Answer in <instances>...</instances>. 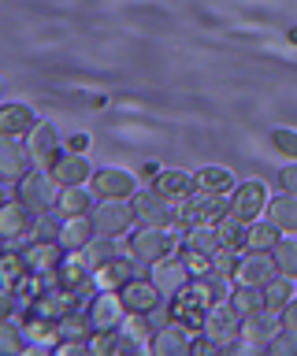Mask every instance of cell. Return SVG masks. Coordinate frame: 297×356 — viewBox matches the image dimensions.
Returning <instances> with one entry per match:
<instances>
[{"instance_id": "obj_3", "label": "cell", "mask_w": 297, "mask_h": 356, "mask_svg": "<svg viewBox=\"0 0 297 356\" xmlns=\"http://www.w3.org/2000/svg\"><path fill=\"white\" fill-rule=\"evenodd\" d=\"M179 241H182V230H175V227H141L134 238H130V256H138L141 264H160V260H168V256L179 252Z\"/></svg>"}, {"instance_id": "obj_39", "label": "cell", "mask_w": 297, "mask_h": 356, "mask_svg": "<svg viewBox=\"0 0 297 356\" xmlns=\"http://www.w3.org/2000/svg\"><path fill=\"white\" fill-rule=\"evenodd\" d=\"M15 138H8V145H4V182H19L26 171H23V156H26V149H19V145H12Z\"/></svg>"}, {"instance_id": "obj_26", "label": "cell", "mask_w": 297, "mask_h": 356, "mask_svg": "<svg viewBox=\"0 0 297 356\" xmlns=\"http://www.w3.org/2000/svg\"><path fill=\"white\" fill-rule=\"evenodd\" d=\"M26 227H30V208L23 200H8V204L0 208V238L15 241V238H23Z\"/></svg>"}, {"instance_id": "obj_12", "label": "cell", "mask_w": 297, "mask_h": 356, "mask_svg": "<svg viewBox=\"0 0 297 356\" xmlns=\"http://www.w3.org/2000/svg\"><path fill=\"white\" fill-rule=\"evenodd\" d=\"M279 330H282V312H275L268 305L257 308L252 316H246V323H241V338H246V345H252V349H268V341Z\"/></svg>"}, {"instance_id": "obj_2", "label": "cell", "mask_w": 297, "mask_h": 356, "mask_svg": "<svg viewBox=\"0 0 297 356\" xmlns=\"http://www.w3.org/2000/svg\"><path fill=\"white\" fill-rule=\"evenodd\" d=\"M227 211H230V200L223 193H204V189H197L193 197L179 200V208H175V230L186 234L190 227H216Z\"/></svg>"}, {"instance_id": "obj_16", "label": "cell", "mask_w": 297, "mask_h": 356, "mask_svg": "<svg viewBox=\"0 0 297 356\" xmlns=\"http://www.w3.org/2000/svg\"><path fill=\"white\" fill-rule=\"evenodd\" d=\"M275 275H279V267H275L271 252H252L249 249L246 256H241L238 271H234V286H257V289H264Z\"/></svg>"}, {"instance_id": "obj_13", "label": "cell", "mask_w": 297, "mask_h": 356, "mask_svg": "<svg viewBox=\"0 0 297 356\" xmlns=\"http://www.w3.org/2000/svg\"><path fill=\"white\" fill-rule=\"evenodd\" d=\"M264 211H268V186L264 182H241L234 193H230V216L257 222Z\"/></svg>"}, {"instance_id": "obj_8", "label": "cell", "mask_w": 297, "mask_h": 356, "mask_svg": "<svg viewBox=\"0 0 297 356\" xmlns=\"http://www.w3.org/2000/svg\"><path fill=\"white\" fill-rule=\"evenodd\" d=\"M130 316V308H127V300L119 289H97V297H93V305H90V323H93V330H115V327H123Z\"/></svg>"}, {"instance_id": "obj_46", "label": "cell", "mask_w": 297, "mask_h": 356, "mask_svg": "<svg viewBox=\"0 0 297 356\" xmlns=\"http://www.w3.org/2000/svg\"><path fill=\"white\" fill-rule=\"evenodd\" d=\"M15 330H19V327H15V316H8V323H4V349H8V353H19V349H23Z\"/></svg>"}, {"instance_id": "obj_37", "label": "cell", "mask_w": 297, "mask_h": 356, "mask_svg": "<svg viewBox=\"0 0 297 356\" xmlns=\"http://www.w3.org/2000/svg\"><path fill=\"white\" fill-rule=\"evenodd\" d=\"M227 300L241 312V316H252L257 308H264V289H257V286H234V293H230Z\"/></svg>"}, {"instance_id": "obj_17", "label": "cell", "mask_w": 297, "mask_h": 356, "mask_svg": "<svg viewBox=\"0 0 297 356\" xmlns=\"http://www.w3.org/2000/svg\"><path fill=\"white\" fill-rule=\"evenodd\" d=\"M90 338H93V323L82 312H71V316L60 319V341L56 353H90Z\"/></svg>"}, {"instance_id": "obj_5", "label": "cell", "mask_w": 297, "mask_h": 356, "mask_svg": "<svg viewBox=\"0 0 297 356\" xmlns=\"http://www.w3.org/2000/svg\"><path fill=\"white\" fill-rule=\"evenodd\" d=\"M241 323H246V316H241L230 300H219V305H212V312H208L204 334L219 345V349H230V345H238V338H241Z\"/></svg>"}, {"instance_id": "obj_36", "label": "cell", "mask_w": 297, "mask_h": 356, "mask_svg": "<svg viewBox=\"0 0 297 356\" xmlns=\"http://www.w3.org/2000/svg\"><path fill=\"white\" fill-rule=\"evenodd\" d=\"M271 260H275V267H279V275L297 278V241L294 238H279L275 249H271Z\"/></svg>"}, {"instance_id": "obj_22", "label": "cell", "mask_w": 297, "mask_h": 356, "mask_svg": "<svg viewBox=\"0 0 297 356\" xmlns=\"http://www.w3.org/2000/svg\"><path fill=\"white\" fill-rule=\"evenodd\" d=\"M63 252H67V249H63L60 241H34L23 256H26V267L34 275H52L63 264Z\"/></svg>"}, {"instance_id": "obj_35", "label": "cell", "mask_w": 297, "mask_h": 356, "mask_svg": "<svg viewBox=\"0 0 297 356\" xmlns=\"http://www.w3.org/2000/svg\"><path fill=\"white\" fill-rule=\"evenodd\" d=\"M26 275H30L26 256H19L15 245H8V252H4V289H8V293H15V286L23 282Z\"/></svg>"}, {"instance_id": "obj_18", "label": "cell", "mask_w": 297, "mask_h": 356, "mask_svg": "<svg viewBox=\"0 0 297 356\" xmlns=\"http://www.w3.org/2000/svg\"><path fill=\"white\" fill-rule=\"evenodd\" d=\"M152 282H156V289L163 297H175L193 282V275H190V267H186L182 256H168V260L152 264Z\"/></svg>"}, {"instance_id": "obj_29", "label": "cell", "mask_w": 297, "mask_h": 356, "mask_svg": "<svg viewBox=\"0 0 297 356\" xmlns=\"http://www.w3.org/2000/svg\"><path fill=\"white\" fill-rule=\"evenodd\" d=\"M193 178H197V189H204V193H234L238 189V178L227 167H201Z\"/></svg>"}, {"instance_id": "obj_25", "label": "cell", "mask_w": 297, "mask_h": 356, "mask_svg": "<svg viewBox=\"0 0 297 356\" xmlns=\"http://www.w3.org/2000/svg\"><path fill=\"white\" fill-rule=\"evenodd\" d=\"M38 115H34V108H26V104H4L0 108V134L4 138H23V134H30L38 127Z\"/></svg>"}, {"instance_id": "obj_33", "label": "cell", "mask_w": 297, "mask_h": 356, "mask_svg": "<svg viewBox=\"0 0 297 356\" xmlns=\"http://www.w3.org/2000/svg\"><path fill=\"white\" fill-rule=\"evenodd\" d=\"M279 227L268 219V222H249V241H246V249L252 252H271L275 249V241H279Z\"/></svg>"}, {"instance_id": "obj_1", "label": "cell", "mask_w": 297, "mask_h": 356, "mask_svg": "<svg viewBox=\"0 0 297 356\" xmlns=\"http://www.w3.org/2000/svg\"><path fill=\"white\" fill-rule=\"evenodd\" d=\"M212 305H216V300H212V293H208V286L201 282V278H193L182 293L171 297V312H168V316H171V323H179V327H186L190 334H201Z\"/></svg>"}, {"instance_id": "obj_7", "label": "cell", "mask_w": 297, "mask_h": 356, "mask_svg": "<svg viewBox=\"0 0 297 356\" xmlns=\"http://www.w3.org/2000/svg\"><path fill=\"white\" fill-rule=\"evenodd\" d=\"M26 163L41 167V171H52V163L60 160V130L52 127V122H38L34 130L26 134Z\"/></svg>"}, {"instance_id": "obj_9", "label": "cell", "mask_w": 297, "mask_h": 356, "mask_svg": "<svg viewBox=\"0 0 297 356\" xmlns=\"http://www.w3.org/2000/svg\"><path fill=\"white\" fill-rule=\"evenodd\" d=\"M175 200H168L156 189H145V193H134V216L141 227H175Z\"/></svg>"}, {"instance_id": "obj_47", "label": "cell", "mask_w": 297, "mask_h": 356, "mask_svg": "<svg viewBox=\"0 0 297 356\" xmlns=\"http://www.w3.org/2000/svg\"><path fill=\"white\" fill-rule=\"evenodd\" d=\"M282 327H290V330H297V297H294L290 305L282 308Z\"/></svg>"}, {"instance_id": "obj_38", "label": "cell", "mask_w": 297, "mask_h": 356, "mask_svg": "<svg viewBox=\"0 0 297 356\" xmlns=\"http://www.w3.org/2000/svg\"><path fill=\"white\" fill-rule=\"evenodd\" d=\"M82 252H86V260H90V264H93V271H97L101 264L115 260V256H119V245H115V238H104V234H101V238H93Z\"/></svg>"}, {"instance_id": "obj_44", "label": "cell", "mask_w": 297, "mask_h": 356, "mask_svg": "<svg viewBox=\"0 0 297 356\" xmlns=\"http://www.w3.org/2000/svg\"><path fill=\"white\" fill-rule=\"evenodd\" d=\"M271 145L279 149L282 156H290V160H297V130H286V127H279L271 134Z\"/></svg>"}, {"instance_id": "obj_32", "label": "cell", "mask_w": 297, "mask_h": 356, "mask_svg": "<svg viewBox=\"0 0 297 356\" xmlns=\"http://www.w3.org/2000/svg\"><path fill=\"white\" fill-rule=\"evenodd\" d=\"M294 297H297V286H294V278H290V275H275L271 282L264 286V305L275 308V312H282Z\"/></svg>"}, {"instance_id": "obj_15", "label": "cell", "mask_w": 297, "mask_h": 356, "mask_svg": "<svg viewBox=\"0 0 297 356\" xmlns=\"http://www.w3.org/2000/svg\"><path fill=\"white\" fill-rule=\"evenodd\" d=\"M145 275V267H141V260L134 256H115V260H108V264H101L93 271V282H97V289H123L130 278H141Z\"/></svg>"}, {"instance_id": "obj_24", "label": "cell", "mask_w": 297, "mask_h": 356, "mask_svg": "<svg viewBox=\"0 0 297 356\" xmlns=\"http://www.w3.org/2000/svg\"><path fill=\"white\" fill-rule=\"evenodd\" d=\"M52 178L60 186H82L86 178H93V167L82 152H63L56 163H52Z\"/></svg>"}, {"instance_id": "obj_42", "label": "cell", "mask_w": 297, "mask_h": 356, "mask_svg": "<svg viewBox=\"0 0 297 356\" xmlns=\"http://www.w3.org/2000/svg\"><path fill=\"white\" fill-rule=\"evenodd\" d=\"M182 260H186V267H190L193 278H204V275L216 271V267H212V256H204V252H197V249H186Z\"/></svg>"}, {"instance_id": "obj_20", "label": "cell", "mask_w": 297, "mask_h": 356, "mask_svg": "<svg viewBox=\"0 0 297 356\" xmlns=\"http://www.w3.org/2000/svg\"><path fill=\"white\" fill-rule=\"evenodd\" d=\"M97 238V227H93V216H63V227H60V245L67 252H82L86 245Z\"/></svg>"}, {"instance_id": "obj_11", "label": "cell", "mask_w": 297, "mask_h": 356, "mask_svg": "<svg viewBox=\"0 0 297 356\" xmlns=\"http://www.w3.org/2000/svg\"><path fill=\"white\" fill-rule=\"evenodd\" d=\"M93 193L101 200H134L138 178L123 167H104V171H93Z\"/></svg>"}, {"instance_id": "obj_27", "label": "cell", "mask_w": 297, "mask_h": 356, "mask_svg": "<svg viewBox=\"0 0 297 356\" xmlns=\"http://www.w3.org/2000/svg\"><path fill=\"white\" fill-rule=\"evenodd\" d=\"M23 334H26L30 345H52V349H56V341H60V319L34 316V312H30L26 323H23Z\"/></svg>"}, {"instance_id": "obj_14", "label": "cell", "mask_w": 297, "mask_h": 356, "mask_svg": "<svg viewBox=\"0 0 297 356\" xmlns=\"http://www.w3.org/2000/svg\"><path fill=\"white\" fill-rule=\"evenodd\" d=\"M56 282L63 289H74V293H93L97 282H93V264L86 260V252H67L63 264L56 267Z\"/></svg>"}, {"instance_id": "obj_34", "label": "cell", "mask_w": 297, "mask_h": 356, "mask_svg": "<svg viewBox=\"0 0 297 356\" xmlns=\"http://www.w3.org/2000/svg\"><path fill=\"white\" fill-rule=\"evenodd\" d=\"M182 245L186 249H197V252L212 256L219 249V234H216V227H190L182 234Z\"/></svg>"}, {"instance_id": "obj_31", "label": "cell", "mask_w": 297, "mask_h": 356, "mask_svg": "<svg viewBox=\"0 0 297 356\" xmlns=\"http://www.w3.org/2000/svg\"><path fill=\"white\" fill-rule=\"evenodd\" d=\"M216 234H219V245H227V249H246V241H249V222L227 211V216L216 222Z\"/></svg>"}, {"instance_id": "obj_23", "label": "cell", "mask_w": 297, "mask_h": 356, "mask_svg": "<svg viewBox=\"0 0 297 356\" xmlns=\"http://www.w3.org/2000/svg\"><path fill=\"white\" fill-rule=\"evenodd\" d=\"M152 189L179 204V200H186V197H193V193H197V178H193V175H186V171H175V167H168V171H160V175H156Z\"/></svg>"}, {"instance_id": "obj_10", "label": "cell", "mask_w": 297, "mask_h": 356, "mask_svg": "<svg viewBox=\"0 0 297 356\" xmlns=\"http://www.w3.org/2000/svg\"><path fill=\"white\" fill-rule=\"evenodd\" d=\"M86 297L90 293H74V289H63V286H49L34 297L30 312H34V316H49V319H63V316H71V312H79Z\"/></svg>"}, {"instance_id": "obj_43", "label": "cell", "mask_w": 297, "mask_h": 356, "mask_svg": "<svg viewBox=\"0 0 297 356\" xmlns=\"http://www.w3.org/2000/svg\"><path fill=\"white\" fill-rule=\"evenodd\" d=\"M60 227H63V222L52 216V211H45V216H38V222H34V238L38 241H56L60 238Z\"/></svg>"}, {"instance_id": "obj_6", "label": "cell", "mask_w": 297, "mask_h": 356, "mask_svg": "<svg viewBox=\"0 0 297 356\" xmlns=\"http://www.w3.org/2000/svg\"><path fill=\"white\" fill-rule=\"evenodd\" d=\"M134 222H138L134 200H101V204L93 208V227H97V234H104V238H119V234H127Z\"/></svg>"}, {"instance_id": "obj_21", "label": "cell", "mask_w": 297, "mask_h": 356, "mask_svg": "<svg viewBox=\"0 0 297 356\" xmlns=\"http://www.w3.org/2000/svg\"><path fill=\"white\" fill-rule=\"evenodd\" d=\"M149 349L156 356H186V353H193V341H190V330L179 327V323H171V327H160L152 334Z\"/></svg>"}, {"instance_id": "obj_19", "label": "cell", "mask_w": 297, "mask_h": 356, "mask_svg": "<svg viewBox=\"0 0 297 356\" xmlns=\"http://www.w3.org/2000/svg\"><path fill=\"white\" fill-rule=\"evenodd\" d=\"M119 293H123L127 308H130V312H141V316H149V312L160 305V297H163L160 289H156V282H152V278H145V275H141V278H130V282L119 289Z\"/></svg>"}, {"instance_id": "obj_45", "label": "cell", "mask_w": 297, "mask_h": 356, "mask_svg": "<svg viewBox=\"0 0 297 356\" xmlns=\"http://www.w3.org/2000/svg\"><path fill=\"white\" fill-rule=\"evenodd\" d=\"M279 186H282V193L297 197V163H290V167H282V171H279Z\"/></svg>"}, {"instance_id": "obj_28", "label": "cell", "mask_w": 297, "mask_h": 356, "mask_svg": "<svg viewBox=\"0 0 297 356\" xmlns=\"http://www.w3.org/2000/svg\"><path fill=\"white\" fill-rule=\"evenodd\" d=\"M93 197H97V193H90L86 186H63L56 208H60V216H86L90 208H97Z\"/></svg>"}, {"instance_id": "obj_40", "label": "cell", "mask_w": 297, "mask_h": 356, "mask_svg": "<svg viewBox=\"0 0 297 356\" xmlns=\"http://www.w3.org/2000/svg\"><path fill=\"white\" fill-rule=\"evenodd\" d=\"M241 249H227V245H219V249L212 252V267H216V275H223V278H234L238 271V264H241Z\"/></svg>"}, {"instance_id": "obj_41", "label": "cell", "mask_w": 297, "mask_h": 356, "mask_svg": "<svg viewBox=\"0 0 297 356\" xmlns=\"http://www.w3.org/2000/svg\"><path fill=\"white\" fill-rule=\"evenodd\" d=\"M268 353H271V356H297V330L282 327V330L268 341Z\"/></svg>"}, {"instance_id": "obj_4", "label": "cell", "mask_w": 297, "mask_h": 356, "mask_svg": "<svg viewBox=\"0 0 297 356\" xmlns=\"http://www.w3.org/2000/svg\"><path fill=\"white\" fill-rule=\"evenodd\" d=\"M56 189L60 182L52 178V171H41V167H30V171L19 178V200L30 208V216H45V211H56Z\"/></svg>"}, {"instance_id": "obj_48", "label": "cell", "mask_w": 297, "mask_h": 356, "mask_svg": "<svg viewBox=\"0 0 297 356\" xmlns=\"http://www.w3.org/2000/svg\"><path fill=\"white\" fill-rule=\"evenodd\" d=\"M86 145H90V134H74V138L67 141V149H71V152H82Z\"/></svg>"}, {"instance_id": "obj_30", "label": "cell", "mask_w": 297, "mask_h": 356, "mask_svg": "<svg viewBox=\"0 0 297 356\" xmlns=\"http://www.w3.org/2000/svg\"><path fill=\"white\" fill-rule=\"evenodd\" d=\"M268 219H271L279 230H286V234H297V197L282 193V197L268 200Z\"/></svg>"}]
</instances>
